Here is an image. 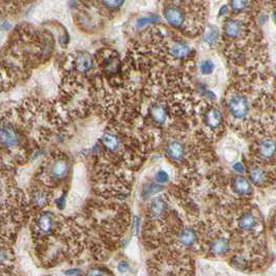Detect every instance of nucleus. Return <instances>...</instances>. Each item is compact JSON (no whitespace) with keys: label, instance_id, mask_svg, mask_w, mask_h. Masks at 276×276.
<instances>
[{"label":"nucleus","instance_id":"f257e3e1","mask_svg":"<svg viewBox=\"0 0 276 276\" xmlns=\"http://www.w3.org/2000/svg\"><path fill=\"white\" fill-rule=\"evenodd\" d=\"M227 109L233 119H244L249 114V101L245 95L233 93L228 96Z\"/></svg>","mask_w":276,"mask_h":276},{"label":"nucleus","instance_id":"f03ea898","mask_svg":"<svg viewBox=\"0 0 276 276\" xmlns=\"http://www.w3.org/2000/svg\"><path fill=\"white\" fill-rule=\"evenodd\" d=\"M163 16H164L166 22L173 28L181 29L186 24L187 13L186 9L181 4L172 3L164 7L163 9Z\"/></svg>","mask_w":276,"mask_h":276},{"label":"nucleus","instance_id":"7ed1b4c3","mask_svg":"<svg viewBox=\"0 0 276 276\" xmlns=\"http://www.w3.org/2000/svg\"><path fill=\"white\" fill-rule=\"evenodd\" d=\"M70 163L66 157H57L51 161L47 167V175L52 181H63L69 173Z\"/></svg>","mask_w":276,"mask_h":276},{"label":"nucleus","instance_id":"20e7f679","mask_svg":"<svg viewBox=\"0 0 276 276\" xmlns=\"http://www.w3.org/2000/svg\"><path fill=\"white\" fill-rule=\"evenodd\" d=\"M55 217L52 213L43 212L35 221V233L37 236H49L55 229Z\"/></svg>","mask_w":276,"mask_h":276},{"label":"nucleus","instance_id":"39448f33","mask_svg":"<svg viewBox=\"0 0 276 276\" xmlns=\"http://www.w3.org/2000/svg\"><path fill=\"white\" fill-rule=\"evenodd\" d=\"M100 65L102 71L105 73L106 76H115L119 73L121 69V63L117 52H111V51H106V53L100 58Z\"/></svg>","mask_w":276,"mask_h":276},{"label":"nucleus","instance_id":"423d86ee","mask_svg":"<svg viewBox=\"0 0 276 276\" xmlns=\"http://www.w3.org/2000/svg\"><path fill=\"white\" fill-rule=\"evenodd\" d=\"M255 152L261 160H272L276 156V140L272 137H266L259 140Z\"/></svg>","mask_w":276,"mask_h":276},{"label":"nucleus","instance_id":"0eeeda50","mask_svg":"<svg viewBox=\"0 0 276 276\" xmlns=\"http://www.w3.org/2000/svg\"><path fill=\"white\" fill-rule=\"evenodd\" d=\"M167 52L173 60H184L190 56L192 49L184 40L176 39L171 42L167 48Z\"/></svg>","mask_w":276,"mask_h":276},{"label":"nucleus","instance_id":"6e6552de","mask_svg":"<svg viewBox=\"0 0 276 276\" xmlns=\"http://www.w3.org/2000/svg\"><path fill=\"white\" fill-rule=\"evenodd\" d=\"M19 134L17 130L14 128V126L9 124H3L1 128V147L3 149L9 150L14 149L19 144Z\"/></svg>","mask_w":276,"mask_h":276},{"label":"nucleus","instance_id":"1a4fd4ad","mask_svg":"<svg viewBox=\"0 0 276 276\" xmlns=\"http://www.w3.org/2000/svg\"><path fill=\"white\" fill-rule=\"evenodd\" d=\"M224 37L229 39H238L242 38L244 34V24L238 19L230 18L223 25Z\"/></svg>","mask_w":276,"mask_h":276},{"label":"nucleus","instance_id":"9d476101","mask_svg":"<svg viewBox=\"0 0 276 276\" xmlns=\"http://www.w3.org/2000/svg\"><path fill=\"white\" fill-rule=\"evenodd\" d=\"M203 122L210 130H218L222 127L223 124V116L221 111L216 107H210L203 114Z\"/></svg>","mask_w":276,"mask_h":276},{"label":"nucleus","instance_id":"9b49d317","mask_svg":"<svg viewBox=\"0 0 276 276\" xmlns=\"http://www.w3.org/2000/svg\"><path fill=\"white\" fill-rule=\"evenodd\" d=\"M165 153L167 157L175 162H182L186 156V150L179 140H170L166 145Z\"/></svg>","mask_w":276,"mask_h":276},{"label":"nucleus","instance_id":"f8f14e48","mask_svg":"<svg viewBox=\"0 0 276 276\" xmlns=\"http://www.w3.org/2000/svg\"><path fill=\"white\" fill-rule=\"evenodd\" d=\"M94 58L88 52H79L74 58V68L77 72L86 74L94 68Z\"/></svg>","mask_w":276,"mask_h":276},{"label":"nucleus","instance_id":"ddd939ff","mask_svg":"<svg viewBox=\"0 0 276 276\" xmlns=\"http://www.w3.org/2000/svg\"><path fill=\"white\" fill-rule=\"evenodd\" d=\"M178 243L183 247H192L197 241V235L191 228L181 229L177 235Z\"/></svg>","mask_w":276,"mask_h":276},{"label":"nucleus","instance_id":"4468645a","mask_svg":"<svg viewBox=\"0 0 276 276\" xmlns=\"http://www.w3.org/2000/svg\"><path fill=\"white\" fill-rule=\"evenodd\" d=\"M233 191L241 197H248L251 194V184L250 182L242 176L235 177L232 181Z\"/></svg>","mask_w":276,"mask_h":276},{"label":"nucleus","instance_id":"2eb2a0df","mask_svg":"<svg viewBox=\"0 0 276 276\" xmlns=\"http://www.w3.org/2000/svg\"><path fill=\"white\" fill-rule=\"evenodd\" d=\"M167 209V204L162 197L153 199L149 206V217L151 219H159L164 215Z\"/></svg>","mask_w":276,"mask_h":276},{"label":"nucleus","instance_id":"dca6fc26","mask_svg":"<svg viewBox=\"0 0 276 276\" xmlns=\"http://www.w3.org/2000/svg\"><path fill=\"white\" fill-rule=\"evenodd\" d=\"M30 201H32L33 206L43 209L46 207L50 201V193L43 188H37L30 194Z\"/></svg>","mask_w":276,"mask_h":276},{"label":"nucleus","instance_id":"f3484780","mask_svg":"<svg viewBox=\"0 0 276 276\" xmlns=\"http://www.w3.org/2000/svg\"><path fill=\"white\" fill-rule=\"evenodd\" d=\"M248 177H249V181L257 186L265 185L268 180L267 171L258 165H251L248 168Z\"/></svg>","mask_w":276,"mask_h":276},{"label":"nucleus","instance_id":"a211bd4d","mask_svg":"<svg viewBox=\"0 0 276 276\" xmlns=\"http://www.w3.org/2000/svg\"><path fill=\"white\" fill-rule=\"evenodd\" d=\"M230 250V242L227 238L218 237L210 243V252L215 255H223Z\"/></svg>","mask_w":276,"mask_h":276},{"label":"nucleus","instance_id":"6ab92c4d","mask_svg":"<svg viewBox=\"0 0 276 276\" xmlns=\"http://www.w3.org/2000/svg\"><path fill=\"white\" fill-rule=\"evenodd\" d=\"M101 142L105 150L109 153L118 152L120 147V140L118 136L114 134V133H105L101 138Z\"/></svg>","mask_w":276,"mask_h":276},{"label":"nucleus","instance_id":"aec40b11","mask_svg":"<svg viewBox=\"0 0 276 276\" xmlns=\"http://www.w3.org/2000/svg\"><path fill=\"white\" fill-rule=\"evenodd\" d=\"M258 224L257 217H255L252 213L246 212L241 215V217L238 220V227L240 230L244 232H249L253 230Z\"/></svg>","mask_w":276,"mask_h":276},{"label":"nucleus","instance_id":"412c9836","mask_svg":"<svg viewBox=\"0 0 276 276\" xmlns=\"http://www.w3.org/2000/svg\"><path fill=\"white\" fill-rule=\"evenodd\" d=\"M150 115H151L152 119L158 125L164 124L166 120V110H165V107L161 104L153 105L150 109Z\"/></svg>","mask_w":276,"mask_h":276},{"label":"nucleus","instance_id":"4be33fe9","mask_svg":"<svg viewBox=\"0 0 276 276\" xmlns=\"http://www.w3.org/2000/svg\"><path fill=\"white\" fill-rule=\"evenodd\" d=\"M218 37H219L218 28L213 25H209L206 33L203 35V42L207 43L210 46H214L217 42Z\"/></svg>","mask_w":276,"mask_h":276},{"label":"nucleus","instance_id":"5701e85b","mask_svg":"<svg viewBox=\"0 0 276 276\" xmlns=\"http://www.w3.org/2000/svg\"><path fill=\"white\" fill-rule=\"evenodd\" d=\"M250 0H231L230 6L234 13H242L248 8Z\"/></svg>","mask_w":276,"mask_h":276},{"label":"nucleus","instance_id":"b1692460","mask_svg":"<svg viewBox=\"0 0 276 276\" xmlns=\"http://www.w3.org/2000/svg\"><path fill=\"white\" fill-rule=\"evenodd\" d=\"M160 21V18L158 16H148L138 18L136 21L137 27H144L146 25H154Z\"/></svg>","mask_w":276,"mask_h":276},{"label":"nucleus","instance_id":"393cba45","mask_svg":"<svg viewBox=\"0 0 276 276\" xmlns=\"http://www.w3.org/2000/svg\"><path fill=\"white\" fill-rule=\"evenodd\" d=\"M100 2L105 8L109 9V11H116V9L121 7L125 0H100Z\"/></svg>","mask_w":276,"mask_h":276},{"label":"nucleus","instance_id":"a878e982","mask_svg":"<svg viewBox=\"0 0 276 276\" xmlns=\"http://www.w3.org/2000/svg\"><path fill=\"white\" fill-rule=\"evenodd\" d=\"M162 190H163L162 187H160L159 185H155V184H150V185H145L144 189H142V197H144V198H148L150 196H153V194L159 193Z\"/></svg>","mask_w":276,"mask_h":276},{"label":"nucleus","instance_id":"bb28decb","mask_svg":"<svg viewBox=\"0 0 276 276\" xmlns=\"http://www.w3.org/2000/svg\"><path fill=\"white\" fill-rule=\"evenodd\" d=\"M214 68H215V65L213 64V61L207 59L201 61V64L199 66V71L202 75H210L213 73Z\"/></svg>","mask_w":276,"mask_h":276},{"label":"nucleus","instance_id":"cd10ccee","mask_svg":"<svg viewBox=\"0 0 276 276\" xmlns=\"http://www.w3.org/2000/svg\"><path fill=\"white\" fill-rule=\"evenodd\" d=\"M155 180H156V182H158L160 184H165V183H167L169 181V177L167 175V172H165L164 170H159L156 173Z\"/></svg>","mask_w":276,"mask_h":276},{"label":"nucleus","instance_id":"c85d7f7f","mask_svg":"<svg viewBox=\"0 0 276 276\" xmlns=\"http://www.w3.org/2000/svg\"><path fill=\"white\" fill-rule=\"evenodd\" d=\"M233 168H234L235 171L238 172V173H242L244 171V166H243L242 163H240V162L235 163V164L233 165Z\"/></svg>","mask_w":276,"mask_h":276},{"label":"nucleus","instance_id":"c756f323","mask_svg":"<svg viewBox=\"0 0 276 276\" xmlns=\"http://www.w3.org/2000/svg\"><path fill=\"white\" fill-rule=\"evenodd\" d=\"M128 269V263L126 261H122L118 264V270L120 272H125Z\"/></svg>","mask_w":276,"mask_h":276},{"label":"nucleus","instance_id":"7c9ffc66","mask_svg":"<svg viewBox=\"0 0 276 276\" xmlns=\"http://www.w3.org/2000/svg\"><path fill=\"white\" fill-rule=\"evenodd\" d=\"M227 11H228V7H227L226 5L222 6V7H221V9H220V13H219V15H220V16H221V15H224V14L227 13Z\"/></svg>","mask_w":276,"mask_h":276},{"label":"nucleus","instance_id":"2f4dec72","mask_svg":"<svg viewBox=\"0 0 276 276\" xmlns=\"http://www.w3.org/2000/svg\"><path fill=\"white\" fill-rule=\"evenodd\" d=\"M66 274H81V272H78V271H67Z\"/></svg>","mask_w":276,"mask_h":276},{"label":"nucleus","instance_id":"473e14b6","mask_svg":"<svg viewBox=\"0 0 276 276\" xmlns=\"http://www.w3.org/2000/svg\"><path fill=\"white\" fill-rule=\"evenodd\" d=\"M273 20H274V22L276 24V8L274 9V12H273Z\"/></svg>","mask_w":276,"mask_h":276}]
</instances>
